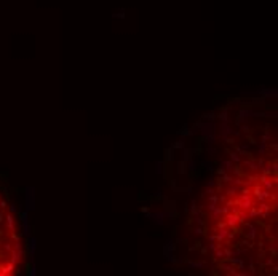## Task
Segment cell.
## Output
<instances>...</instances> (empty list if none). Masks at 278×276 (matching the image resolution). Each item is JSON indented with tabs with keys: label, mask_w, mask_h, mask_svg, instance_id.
<instances>
[{
	"label": "cell",
	"mask_w": 278,
	"mask_h": 276,
	"mask_svg": "<svg viewBox=\"0 0 278 276\" xmlns=\"http://www.w3.org/2000/svg\"><path fill=\"white\" fill-rule=\"evenodd\" d=\"M24 260V243L18 220L8 201L0 193V275L18 271Z\"/></svg>",
	"instance_id": "1"
}]
</instances>
